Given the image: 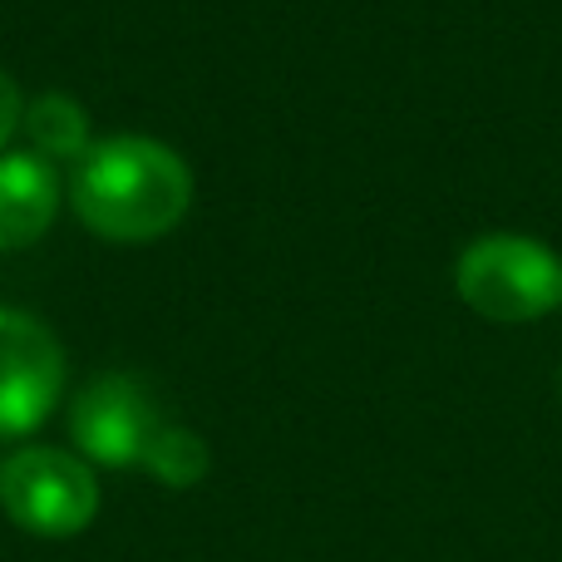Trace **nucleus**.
I'll list each match as a JSON object with an SVG mask.
<instances>
[{"label": "nucleus", "instance_id": "1", "mask_svg": "<svg viewBox=\"0 0 562 562\" xmlns=\"http://www.w3.org/2000/svg\"><path fill=\"white\" fill-rule=\"evenodd\" d=\"M65 203L104 243L144 247L168 237L193 207V168L173 144L148 134H109L85 148L65 183Z\"/></svg>", "mask_w": 562, "mask_h": 562}, {"label": "nucleus", "instance_id": "2", "mask_svg": "<svg viewBox=\"0 0 562 562\" xmlns=\"http://www.w3.org/2000/svg\"><path fill=\"white\" fill-rule=\"evenodd\" d=\"M454 291L494 326H528L562 306V252L528 233H484L459 252Z\"/></svg>", "mask_w": 562, "mask_h": 562}, {"label": "nucleus", "instance_id": "3", "mask_svg": "<svg viewBox=\"0 0 562 562\" xmlns=\"http://www.w3.org/2000/svg\"><path fill=\"white\" fill-rule=\"evenodd\" d=\"M0 508L30 538H79L99 518L94 464L55 445L10 449L0 459Z\"/></svg>", "mask_w": 562, "mask_h": 562}, {"label": "nucleus", "instance_id": "4", "mask_svg": "<svg viewBox=\"0 0 562 562\" xmlns=\"http://www.w3.org/2000/svg\"><path fill=\"white\" fill-rule=\"evenodd\" d=\"M69 360L59 336L20 306H0V439L35 435L65 395Z\"/></svg>", "mask_w": 562, "mask_h": 562}, {"label": "nucleus", "instance_id": "5", "mask_svg": "<svg viewBox=\"0 0 562 562\" xmlns=\"http://www.w3.org/2000/svg\"><path fill=\"white\" fill-rule=\"evenodd\" d=\"M158 429H164V415H158L154 395L144 390V380L124 375V370H104L69 400L75 454L94 469H138Z\"/></svg>", "mask_w": 562, "mask_h": 562}, {"label": "nucleus", "instance_id": "6", "mask_svg": "<svg viewBox=\"0 0 562 562\" xmlns=\"http://www.w3.org/2000/svg\"><path fill=\"white\" fill-rule=\"evenodd\" d=\"M65 183L55 164H45L30 148L0 154V252H25L55 227Z\"/></svg>", "mask_w": 562, "mask_h": 562}, {"label": "nucleus", "instance_id": "7", "mask_svg": "<svg viewBox=\"0 0 562 562\" xmlns=\"http://www.w3.org/2000/svg\"><path fill=\"white\" fill-rule=\"evenodd\" d=\"M20 134H25L30 154H40L45 164H79L85 148L94 144V128H89V109L75 94H35L25 99V119H20Z\"/></svg>", "mask_w": 562, "mask_h": 562}, {"label": "nucleus", "instance_id": "8", "mask_svg": "<svg viewBox=\"0 0 562 562\" xmlns=\"http://www.w3.org/2000/svg\"><path fill=\"white\" fill-rule=\"evenodd\" d=\"M207 439L198 435V429H188V425H168L164 419V429L154 435V445H148V454H144V474L148 479H158L164 488H193V484H203L207 479Z\"/></svg>", "mask_w": 562, "mask_h": 562}, {"label": "nucleus", "instance_id": "9", "mask_svg": "<svg viewBox=\"0 0 562 562\" xmlns=\"http://www.w3.org/2000/svg\"><path fill=\"white\" fill-rule=\"evenodd\" d=\"M20 119H25V94H20V85L0 69V154H5L10 138L20 134Z\"/></svg>", "mask_w": 562, "mask_h": 562}]
</instances>
